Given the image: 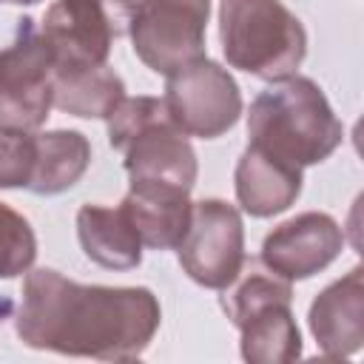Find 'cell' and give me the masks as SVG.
<instances>
[{
    "mask_svg": "<svg viewBox=\"0 0 364 364\" xmlns=\"http://www.w3.org/2000/svg\"><path fill=\"white\" fill-rule=\"evenodd\" d=\"M159 321L162 310L148 287L80 284L40 267L23 282L14 330L34 350L134 361L148 350Z\"/></svg>",
    "mask_w": 364,
    "mask_h": 364,
    "instance_id": "1",
    "label": "cell"
},
{
    "mask_svg": "<svg viewBox=\"0 0 364 364\" xmlns=\"http://www.w3.org/2000/svg\"><path fill=\"white\" fill-rule=\"evenodd\" d=\"M247 136L253 148L296 165L324 162L344 136L324 91L310 80L290 74L264 88L247 111Z\"/></svg>",
    "mask_w": 364,
    "mask_h": 364,
    "instance_id": "2",
    "label": "cell"
},
{
    "mask_svg": "<svg viewBox=\"0 0 364 364\" xmlns=\"http://www.w3.org/2000/svg\"><path fill=\"white\" fill-rule=\"evenodd\" d=\"M108 142L122 154L128 182H159L191 191L199 173L188 136L159 97H122L105 117Z\"/></svg>",
    "mask_w": 364,
    "mask_h": 364,
    "instance_id": "3",
    "label": "cell"
},
{
    "mask_svg": "<svg viewBox=\"0 0 364 364\" xmlns=\"http://www.w3.org/2000/svg\"><path fill=\"white\" fill-rule=\"evenodd\" d=\"M219 40L230 68L276 82L301 65L307 31L282 0H222Z\"/></svg>",
    "mask_w": 364,
    "mask_h": 364,
    "instance_id": "4",
    "label": "cell"
},
{
    "mask_svg": "<svg viewBox=\"0 0 364 364\" xmlns=\"http://www.w3.org/2000/svg\"><path fill=\"white\" fill-rule=\"evenodd\" d=\"M136 0H57L48 6L40 37L54 68L108 63L117 37L128 34Z\"/></svg>",
    "mask_w": 364,
    "mask_h": 364,
    "instance_id": "5",
    "label": "cell"
},
{
    "mask_svg": "<svg viewBox=\"0 0 364 364\" xmlns=\"http://www.w3.org/2000/svg\"><path fill=\"white\" fill-rule=\"evenodd\" d=\"M54 105V63L31 17L0 51V128L37 131Z\"/></svg>",
    "mask_w": 364,
    "mask_h": 364,
    "instance_id": "6",
    "label": "cell"
},
{
    "mask_svg": "<svg viewBox=\"0 0 364 364\" xmlns=\"http://www.w3.org/2000/svg\"><path fill=\"white\" fill-rule=\"evenodd\" d=\"M208 20L210 0H136L128 26L134 54L151 71L168 77L205 57Z\"/></svg>",
    "mask_w": 364,
    "mask_h": 364,
    "instance_id": "7",
    "label": "cell"
},
{
    "mask_svg": "<svg viewBox=\"0 0 364 364\" xmlns=\"http://www.w3.org/2000/svg\"><path fill=\"white\" fill-rule=\"evenodd\" d=\"M165 108L185 136L216 139L230 131L242 114V94L236 80L219 63L199 57L173 74L165 85Z\"/></svg>",
    "mask_w": 364,
    "mask_h": 364,
    "instance_id": "8",
    "label": "cell"
},
{
    "mask_svg": "<svg viewBox=\"0 0 364 364\" xmlns=\"http://www.w3.org/2000/svg\"><path fill=\"white\" fill-rule=\"evenodd\" d=\"M182 270L202 287H228L245 262V228L233 205L202 199L191 205V222L176 245Z\"/></svg>",
    "mask_w": 364,
    "mask_h": 364,
    "instance_id": "9",
    "label": "cell"
},
{
    "mask_svg": "<svg viewBox=\"0 0 364 364\" xmlns=\"http://www.w3.org/2000/svg\"><path fill=\"white\" fill-rule=\"evenodd\" d=\"M344 247L341 225L318 210L299 213L276 225L264 242L259 262L287 282H301L330 267Z\"/></svg>",
    "mask_w": 364,
    "mask_h": 364,
    "instance_id": "10",
    "label": "cell"
},
{
    "mask_svg": "<svg viewBox=\"0 0 364 364\" xmlns=\"http://www.w3.org/2000/svg\"><path fill=\"white\" fill-rule=\"evenodd\" d=\"M310 333L324 358H350L364 344V270L353 267L310 304Z\"/></svg>",
    "mask_w": 364,
    "mask_h": 364,
    "instance_id": "11",
    "label": "cell"
},
{
    "mask_svg": "<svg viewBox=\"0 0 364 364\" xmlns=\"http://www.w3.org/2000/svg\"><path fill=\"white\" fill-rule=\"evenodd\" d=\"M191 191L159 182H128L122 208L145 247L171 250L182 242L191 222Z\"/></svg>",
    "mask_w": 364,
    "mask_h": 364,
    "instance_id": "12",
    "label": "cell"
},
{
    "mask_svg": "<svg viewBox=\"0 0 364 364\" xmlns=\"http://www.w3.org/2000/svg\"><path fill=\"white\" fill-rule=\"evenodd\" d=\"M233 185H236V199H239L242 210L256 219H267V216L287 210L299 199L301 168L287 165V162L247 145L236 162Z\"/></svg>",
    "mask_w": 364,
    "mask_h": 364,
    "instance_id": "13",
    "label": "cell"
},
{
    "mask_svg": "<svg viewBox=\"0 0 364 364\" xmlns=\"http://www.w3.org/2000/svg\"><path fill=\"white\" fill-rule=\"evenodd\" d=\"M77 239L82 253L108 270H131L142 262V242L122 205H82L77 210Z\"/></svg>",
    "mask_w": 364,
    "mask_h": 364,
    "instance_id": "14",
    "label": "cell"
},
{
    "mask_svg": "<svg viewBox=\"0 0 364 364\" xmlns=\"http://www.w3.org/2000/svg\"><path fill=\"white\" fill-rule=\"evenodd\" d=\"M125 97L122 77L108 65L54 68V105L82 119H105Z\"/></svg>",
    "mask_w": 364,
    "mask_h": 364,
    "instance_id": "15",
    "label": "cell"
},
{
    "mask_svg": "<svg viewBox=\"0 0 364 364\" xmlns=\"http://www.w3.org/2000/svg\"><path fill=\"white\" fill-rule=\"evenodd\" d=\"M236 327L242 333V358L250 364H290L301 355V333L290 301L262 304Z\"/></svg>",
    "mask_w": 364,
    "mask_h": 364,
    "instance_id": "16",
    "label": "cell"
},
{
    "mask_svg": "<svg viewBox=\"0 0 364 364\" xmlns=\"http://www.w3.org/2000/svg\"><path fill=\"white\" fill-rule=\"evenodd\" d=\"M37 156L28 191L37 196H54L74 188L91 165V142L80 131H46L34 134Z\"/></svg>",
    "mask_w": 364,
    "mask_h": 364,
    "instance_id": "17",
    "label": "cell"
},
{
    "mask_svg": "<svg viewBox=\"0 0 364 364\" xmlns=\"http://www.w3.org/2000/svg\"><path fill=\"white\" fill-rule=\"evenodd\" d=\"M293 282L282 279L279 273H273L270 267H264L262 262H242L236 279L222 287V310L228 313V318L233 321V327L256 307L270 304V301H293Z\"/></svg>",
    "mask_w": 364,
    "mask_h": 364,
    "instance_id": "18",
    "label": "cell"
},
{
    "mask_svg": "<svg viewBox=\"0 0 364 364\" xmlns=\"http://www.w3.org/2000/svg\"><path fill=\"white\" fill-rule=\"evenodd\" d=\"M37 259V239L23 213L0 202V279L28 273Z\"/></svg>",
    "mask_w": 364,
    "mask_h": 364,
    "instance_id": "19",
    "label": "cell"
},
{
    "mask_svg": "<svg viewBox=\"0 0 364 364\" xmlns=\"http://www.w3.org/2000/svg\"><path fill=\"white\" fill-rule=\"evenodd\" d=\"M34 131H3L0 128V188H26L34 173Z\"/></svg>",
    "mask_w": 364,
    "mask_h": 364,
    "instance_id": "20",
    "label": "cell"
},
{
    "mask_svg": "<svg viewBox=\"0 0 364 364\" xmlns=\"http://www.w3.org/2000/svg\"><path fill=\"white\" fill-rule=\"evenodd\" d=\"M0 3H11V6H34L40 0H0Z\"/></svg>",
    "mask_w": 364,
    "mask_h": 364,
    "instance_id": "21",
    "label": "cell"
}]
</instances>
